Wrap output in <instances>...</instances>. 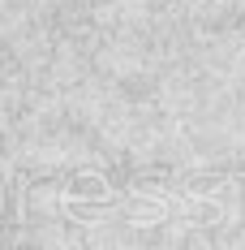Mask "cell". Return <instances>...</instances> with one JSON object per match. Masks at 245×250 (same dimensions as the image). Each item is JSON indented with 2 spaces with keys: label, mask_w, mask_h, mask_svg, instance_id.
<instances>
[{
  "label": "cell",
  "mask_w": 245,
  "mask_h": 250,
  "mask_svg": "<svg viewBox=\"0 0 245 250\" xmlns=\"http://www.w3.org/2000/svg\"><path fill=\"white\" fill-rule=\"evenodd\" d=\"M60 207L77 220H108L116 211V194L99 173H77L69 181V190L60 194Z\"/></svg>",
  "instance_id": "6da1fadb"
},
{
  "label": "cell",
  "mask_w": 245,
  "mask_h": 250,
  "mask_svg": "<svg viewBox=\"0 0 245 250\" xmlns=\"http://www.w3.org/2000/svg\"><path fill=\"white\" fill-rule=\"evenodd\" d=\"M185 199H189L194 211H207L202 220H224L228 207L237 203V186H232L228 177H194V181L185 186Z\"/></svg>",
  "instance_id": "7a4b0ae2"
}]
</instances>
